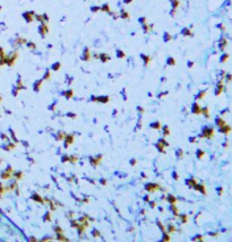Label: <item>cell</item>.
I'll use <instances>...</instances> for the list:
<instances>
[{
    "label": "cell",
    "instance_id": "cell-27",
    "mask_svg": "<svg viewBox=\"0 0 232 242\" xmlns=\"http://www.w3.org/2000/svg\"><path fill=\"white\" fill-rule=\"evenodd\" d=\"M228 59H229V54H228V53H224L223 56L221 57V60H220V61H221L222 64H223V62H225V61H227Z\"/></svg>",
    "mask_w": 232,
    "mask_h": 242
},
{
    "label": "cell",
    "instance_id": "cell-17",
    "mask_svg": "<svg viewBox=\"0 0 232 242\" xmlns=\"http://www.w3.org/2000/svg\"><path fill=\"white\" fill-rule=\"evenodd\" d=\"M101 10L104 11V13L111 14V11H110V7H109V5H108V3H104V5L102 6V7H101Z\"/></svg>",
    "mask_w": 232,
    "mask_h": 242
},
{
    "label": "cell",
    "instance_id": "cell-11",
    "mask_svg": "<svg viewBox=\"0 0 232 242\" xmlns=\"http://www.w3.org/2000/svg\"><path fill=\"white\" fill-rule=\"evenodd\" d=\"M42 82H43V79H41V80H37V82H35L34 84H33V89L34 90H39L40 89V87H41V84H42Z\"/></svg>",
    "mask_w": 232,
    "mask_h": 242
},
{
    "label": "cell",
    "instance_id": "cell-49",
    "mask_svg": "<svg viewBox=\"0 0 232 242\" xmlns=\"http://www.w3.org/2000/svg\"><path fill=\"white\" fill-rule=\"evenodd\" d=\"M192 65H194V62H191V61L188 62V67H192Z\"/></svg>",
    "mask_w": 232,
    "mask_h": 242
},
{
    "label": "cell",
    "instance_id": "cell-15",
    "mask_svg": "<svg viewBox=\"0 0 232 242\" xmlns=\"http://www.w3.org/2000/svg\"><path fill=\"white\" fill-rule=\"evenodd\" d=\"M60 67H61V64H60V62H54V64L51 66V69L53 70V71H57V70H59Z\"/></svg>",
    "mask_w": 232,
    "mask_h": 242
},
{
    "label": "cell",
    "instance_id": "cell-7",
    "mask_svg": "<svg viewBox=\"0 0 232 242\" xmlns=\"http://www.w3.org/2000/svg\"><path fill=\"white\" fill-rule=\"evenodd\" d=\"M200 112H202V109L199 108V105H198L197 103H195L194 105H192V113H195V114H199Z\"/></svg>",
    "mask_w": 232,
    "mask_h": 242
},
{
    "label": "cell",
    "instance_id": "cell-25",
    "mask_svg": "<svg viewBox=\"0 0 232 242\" xmlns=\"http://www.w3.org/2000/svg\"><path fill=\"white\" fill-rule=\"evenodd\" d=\"M163 40H164V42H169L171 40V35L168 32H165L164 33V36H163Z\"/></svg>",
    "mask_w": 232,
    "mask_h": 242
},
{
    "label": "cell",
    "instance_id": "cell-3",
    "mask_svg": "<svg viewBox=\"0 0 232 242\" xmlns=\"http://www.w3.org/2000/svg\"><path fill=\"white\" fill-rule=\"evenodd\" d=\"M34 16H35L34 11H26V13L23 14V17H24V19L27 22V23L33 22V17H34Z\"/></svg>",
    "mask_w": 232,
    "mask_h": 242
},
{
    "label": "cell",
    "instance_id": "cell-38",
    "mask_svg": "<svg viewBox=\"0 0 232 242\" xmlns=\"http://www.w3.org/2000/svg\"><path fill=\"white\" fill-rule=\"evenodd\" d=\"M32 198H33V199H35V200H37V201H43V200L41 199L40 197H39V195H34Z\"/></svg>",
    "mask_w": 232,
    "mask_h": 242
},
{
    "label": "cell",
    "instance_id": "cell-20",
    "mask_svg": "<svg viewBox=\"0 0 232 242\" xmlns=\"http://www.w3.org/2000/svg\"><path fill=\"white\" fill-rule=\"evenodd\" d=\"M116 54H117V57L119 59H122V58H125V57H126L125 52H122L121 50H117V51H116Z\"/></svg>",
    "mask_w": 232,
    "mask_h": 242
},
{
    "label": "cell",
    "instance_id": "cell-4",
    "mask_svg": "<svg viewBox=\"0 0 232 242\" xmlns=\"http://www.w3.org/2000/svg\"><path fill=\"white\" fill-rule=\"evenodd\" d=\"M91 59V53H90V50H88V48H85L83 51V54H82V60H84V61H88Z\"/></svg>",
    "mask_w": 232,
    "mask_h": 242
},
{
    "label": "cell",
    "instance_id": "cell-37",
    "mask_svg": "<svg viewBox=\"0 0 232 242\" xmlns=\"http://www.w3.org/2000/svg\"><path fill=\"white\" fill-rule=\"evenodd\" d=\"M168 200H169V201H171L172 204H174V202H176V198L172 197V196H169V197H168Z\"/></svg>",
    "mask_w": 232,
    "mask_h": 242
},
{
    "label": "cell",
    "instance_id": "cell-36",
    "mask_svg": "<svg viewBox=\"0 0 232 242\" xmlns=\"http://www.w3.org/2000/svg\"><path fill=\"white\" fill-rule=\"evenodd\" d=\"M5 58V51H3L2 48H0V59H3Z\"/></svg>",
    "mask_w": 232,
    "mask_h": 242
},
{
    "label": "cell",
    "instance_id": "cell-45",
    "mask_svg": "<svg viewBox=\"0 0 232 242\" xmlns=\"http://www.w3.org/2000/svg\"><path fill=\"white\" fill-rule=\"evenodd\" d=\"M94 233H93V235H94V237H96V235H97V237H99V235H100V233H99V231H96V230H94Z\"/></svg>",
    "mask_w": 232,
    "mask_h": 242
},
{
    "label": "cell",
    "instance_id": "cell-12",
    "mask_svg": "<svg viewBox=\"0 0 232 242\" xmlns=\"http://www.w3.org/2000/svg\"><path fill=\"white\" fill-rule=\"evenodd\" d=\"M140 58L144 60V64L146 65V66L148 65V62L152 60V58H151V57H148V56H146V54H140Z\"/></svg>",
    "mask_w": 232,
    "mask_h": 242
},
{
    "label": "cell",
    "instance_id": "cell-8",
    "mask_svg": "<svg viewBox=\"0 0 232 242\" xmlns=\"http://www.w3.org/2000/svg\"><path fill=\"white\" fill-rule=\"evenodd\" d=\"M99 59L101 60L102 62H107V61H109V60H110V57L108 56V54H105V53H101V54H99Z\"/></svg>",
    "mask_w": 232,
    "mask_h": 242
},
{
    "label": "cell",
    "instance_id": "cell-18",
    "mask_svg": "<svg viewBox=\"0 0 232 242\" xmlns=\"http://www.w3.org/2000/svg\"><path fill=\"white\" fill-rule=\"evenodd\" d=\"M181 34L184 35V36H190V35H191V32H190L189 28H182Z\"/></svg>",
    "mask_w": 232,
    "mask_h": 242
},
{
    "label": "cell",
    "instance_id": "cell-32",
    "mask_svg": "<svg viewBox=\"0 0 232 242\" xmlns=\"http://www.w3.org/2000/svg\"><path fill=\"white\" fill-rule=\"evenodd\" d=\"M99 10H101V7H97V6L91 7V11H93V13H96V11H99Z\"/></svg>",
    "mask_w": 232,
    "mask_h": 242
},
{
    "label": "cell",
    "instance_id": "cell-5",
    "mask_svg": "<svg viewBox=\"0 0 232 242\" xmlns=\"http://www.w3.org/2000/svg\"><path fill=\"white\" fill-rule=\"evenodd\" d=\"M232 130V128L230 127V126H228V125H224V126H222V127H220V132H222V133H229L230 131Z\"/></svg>",
    "mask_w": 232,
    "mask_h": 242
},
{
    "label": "cell",
    "instance_id": "cell-46",
    "mask_svg": "<svg viewBox=\"0 0 232 242\" xmlns=\"http://www.w3.org/2000/svg\"><path fill=\"white\" fill-rule=\"evenodd\" d=\"M173 178H174V180H178V176H177L176 172H173Z\"/></svg>",
    "mask_w": 232,
    "mask_h": 242
},
{
    "label": "cell",
    "instance_id": "cell-23",
    "mask_svg": "<svg viewBox=\"0 0 232 242\" xmlns=\"http://www.w3.org/2000/svg\"><path fill=\"white\" fill-rule=\"evenodd\" d=\"M65 96H66V99H70L72 96V90L71 89H68L67 92H65V93H62Z\"/></svg>",
    "mask_w": 232,
    "mask_h": 242
},
{
    "label": "cell",
    "instance_id": "cell-6",
    "mask_svg": "<svg viewBox=\"0 0 232 242\" xmlns=\"http://www.w3.org/2000/svg\"><path fill=\"white\" fill-rule=\"evenodd\" d=\"M222 90H223V84L222 82H219L217 83V85H216V89H215V95H220L222 93Z\"/></svg>",
    "mask_w": 232,
    "mask_h": 242
},
{
    "label": "cell",
    "instance_id": "cell-14",
    "mask_svg": "<svg viewBox=\"0 0 232 242\" xmlns=\"http://www.w3.org/2000/svg\"><path fill=\"white\" fill-rule=\"evenodd\" d=\"M219 46H220L221 50H224V48L227 46V40H225V39H221V41H220V43H219Z\"/></svg>",
    "mask_w": 232,
    "mask_h": 242
},
{
    "label": "cell",
    "instance_id": "cell-16",
    "mask_svg": "<svg viewBox=\"0 0 232 242\" xmlns=\"http://www.w3.org/2000/svg\"><path fill=\"white\" fill-rule=\"evenodd\" d=\"M215 122H216V125L219 126V128L222 127V126H224V125H227V123H225V121H224L223 119H221V118H217V119L215 120Z\"/></svg>",
    "mask_w": 232,
    "mask_h": 242
},
{
    "label": "cell",
    "instance_id": "cell-34",
    "mask_svg": "<svg viewBox=\"0 0 232 242\" xmlns=\"http://www.w3.org/2000/svg\"><path fill=\"white\" fill-rule=\"evenodd\" d=\"M26 44H27V46H28L29 49H35V48H36V45H35L33 42H26Z\"/></svg>",
    "mask_w": 232,
    "mask_h": 242
},
{
    "label": "cell",
    "instance_id": "cell-13",
    "mask_svg": "<svg viewBox=\"0 0 232 242\" xmlns=\"http://www.w3.org/2000/svg\"><path fill=\"white\" fill-rule=\"evenodd\" d=\"M170 2H171V6H172V9H177L179 7V5H180L179 0H170Z\"/></svg>",
    "mask_w": 232,
    "mask_h": 242
},
{
    "label": "cell",
    "instance_id": "cell-29",
    "mask_svg": "<svg viewBox=\"0 0 232 242\" xmlns=\"http://www.w3.org/2000/svg\"><path fill=\"white\" fill-rule=\"evenodd\" d=\"M151 127L154 128V129H159V128H161V123L160 122H154L151 125Z\"/></svg>",
    "mask_w": 232,
    "mask_h": 242
},
{
    "label": "cell",
    "instance_id": "cell-26",
    "mask_svg": "<svg viewBox=\"0 0 232 242\" xmlns=\"http://www.w3.org/2000/svg\"><path fill=\"white\" fill-rule=\"evenodd\" d=\"M72 136H67V138H66V147H68V145L69 144L72 143Z\"/></svg>",
    "mask_w": 232,
    "mask_h": 242
},
{
    "label": "cell",
    "instance_id": "cell-24",
    "mask_svg": "<svg viewBox=\"0 0 232 242\" xmlns=\"http://www.w3.org/2000/svg\"><path fill=\"white\" fill-rule=\"evenodd\" d=\"M120 17L121 18H129V14L125 10H121L120 11Z\"/></svg>",
    "mask_w": 232,
    "mask_h": 242
},
{
    "label": "cell",
    "instance_id": "cell-40",
    "mask_svg": "<svg viewBox=\"0 0 232 242\" xmlns=\"http://www.w3.org/2000/svg\"><path fill=\"white\" fill-rule=\"evenodd\" d=\"M232 80V75L231 74H228L227 75V82H231Z\"/></svg>",
    "mask_w": 232,
    "mask_h": 242
},
{
    "label": "cell",
    "instance_id": "cell-48",
    "mask_svg": "<svg viewBox=\"0 0 232 242\" xmlns=\"http://www.w3.org/2000/svg\"><path fill=\"white\" fill-rule=\"evenodd\" d=\"M163 240H164V241H166V240H169V237H168V235H164V237H163Z\"/></svg>",
    "mask_w": 232,
    "mask_h": 242
},
{
    "label": "cell",
    "instance_id": "cell-9",
    "mask_svg": "<svg viewBox=\"0 0 232 242\" xmlns=\"http://www.w3.org/2000/svg\"><path fill=\"white\" fill-rule=\"evenodd\" d=\"M194 188H195L196 190H199V191L202 192V194L206 195V190H205V187H204L203 184H197V183H196V184H195V187H194Z\"/></svg>",
    "mask_w": 232,
    "mask_h": 242
},
{
    "label": "cell",
    "instance_id": "cell-47",
    "mask_svg": "<svg viewBox=\"0 0 232 242\" xmlns=\"http://www.w3.org/2000/svg\"><path fill=\"white\" fill-rule=\"evenodd\" d=\"M131 1H133V0H123V2L125 3H130Z\"/></svg>",
    "mask_w": 232,
    "mask_h": 242
},
{
    "label": "cell",
    "instance_id": "cell-28",
    "mask_svg": "<svg viewBox=\"0 0 232 242\" xmlns=\"http://www.w3.org/2000/svg\"><path fill=\"white\" fill-rule=\"evenodd\" d=\"M16 41H17V43H18V44H25V43H26V40H25V39H23V37H18Z\"/></svg>",
    "mask_w": 232,
    "mask_h": 242
},
{
    "label": "cell",
    "instance_id": "cell-19",
    "mask_svg": "<svg viewBox=\"0 0 232 242\" xmlns=\"http://www.w3.org/2000/svg\"><path fill=\"white\" fill-rule=\"evenodd\" d=\"M93 100H95V101H100V102H103V103H105V102L109 101V97L108 96H102V97H97V99H95L94 97Z\"/></svg>",
    "mask_w": 232,
    "mask_h": 242
},
{
    "label": "cell",
    "instance_id": "cell-35",
    "mask_svg": "<svg viewBox=\"0 0 232 242\" xmlns=\"http://www.w3.org/2000/svg\"><path fill=\"white\" fill-rule=\"evenodd\" d=\"M169 133H170V131H169V129H168V127H163V135L164 136H168Z\"/></svg>",
    "mask_w": 232,
    "mask_h": 242
},
{
    "label": "cell",
    "instance_id": "cell-30",
    "mask_svg": "<svg viewBox=\"0 0 232 242\" xmlns=\"http://www.w3.org/2000/svg\"><path fill=\"white\" fill-rule=\"evenodd\" d=\"M205 94H206V90H202V92H200V93L198 94L197 96H196V99H203Z\"/></svg>",
    "mask_w": 232,
    "mask_h": 242
},
{
    "label": "cell",
    "instance_id": "cell-44",
    "mask_svg": "<svg viewBox=\"0 0 232 242\" xmlns=\"http://www.w3.org/2000/svg\"><path fill=\"white\" fill-rule=\"evenodd\" d=\"M145 21H146V19H145V17H140V18H139V22H140L141 24H144Z\"/></svg>",
    "mask_w": 232,
    "mask_h": 242
},
{
    "label": "cell",
    "instance_id": "cell-2",
    "mask_svg": "<svg viewBox=\"0 0 232 242\" xmlns=\"http://www.w3.org/2000/svg\"><path fill=\"white\" fill-rule=\"evenodd\" d=\"M203 137H206V138H211V137H213L214 135V129L213 128H204V130H203Z\"/></svg>",
    "mask_w": 232,
    "mask_h": 242
},
{
    "label": "cell",
    "instance_id": "cell-1",
    "mask_svg": "<svg viewBox=\"0 0 232 242\" xmlns=\"http://www.w3.org/2000/svg\"><path fill=\"white\" fill-rule=\"evenodd\" d=\"M49 32V28H48V25L46 23H41V25L39 26V33L42 37H44L46 35V33Z\"/></svg>",
    "mask_w": 232,
    "mask_h": 242
},
{
    "label": "cell",
    "instance_id": "cell-22",
    "mask_svg": "<svg viewBox=\"0 0 232 242\" xmlns=\"http://www.w3.org/2000/svg\"><path fill=\"white\" fill-rule=\"evenodd\" d=\"M187 184H188V186H190V188H192V187H195V184H196V180H195V179L187 180Z\"/></svg>",
    "mask_w": 232,
    "mask_h": 242
},
{
    "label": "cell",
    "instance_id": "cell-31",
    "mask_svg": "<svg viewBox=\"0 0 232 242\" xmlns=\"http://www.w3.org/2000/svg\"><path fill=\"white\" fill-rule=\"evenodd\" d=\"M196 154H197V157H198V158H202V157L204 156V154H205V153H204L203 151H200V149H198Z\"/></svg>",
    "mask_w": 232,
    "mask_h": 242
},
{
    "label": "cell",
    "instance_id": "cell-41",
    "mask_svg": "<svg viewBox=\"0 0 232 242\" xmlns=\"http://www.w3.org/2000/svg\"><path fill=\"white\" fill-rule=\"evenodd\" d=\"M177 156H178V157L182 156V151H181V149H178V152H177Z\"/></svg>",
    "mask_w": 232,
    "mask_h": 242
},
{
    "label": "cell",
    "instance_id": "cell-33",
    "mask_svg": "<svg viewBox=\"0 0 232 242\" xmlns=\"http://www.w3.org/2000/svg\"><path fill=\"white\" fill-rule=\"evenodd\" d=\"M202 112L204 113V115H205L206 118L209 117V114H208V109H207V108H204V109H202Z\"/></svg>",
    "mask_w": 232,
    "mask_h": 242
},
{
    "label": "cell",
    "instance_id": "cell-43",
    "mask_svg": "<svg viewBox=\"0 0 232 242\" xmlns=\"http://www.w3.org/2000/svg\"><path fill=\"white\" fill-rule=\"evenodd\" d=\"M194 240H200V241H203V237H200V235H197V237L194 238Z\"/></svg>",
    "mask_w": 232,
    "mask_h": 242
},
{
    "label": "cell",
    "instance_id": "cell-10",
    "mask_svg": "<svg viewBox=\"0 0 232 242\" xmlns=\"http://www.w3.org/2000/svg\"><path fill=\"white\" fill-rule=\"evenodd\" d=\"M145 188H146V190H148V191H151V190H152V191H154L155 189H160L158 184H152V183L146 184V187H145Z\"/></svg>",
    "mask_w": 232,
    "mask_h": 242
},
{
    "label": "cell",
    "instance_id": "cell-50",
    "mask_svg": "<svg viewBox=\"0 0 232 242\" xmlns=\"http://www.w3.org/2000/svg\"><path fill=\"white\" fill-rule=\"evenodd\" d=\"M0 10H1V7H0Z\"/></svg>",
    "mask_w": 232,
    "mask_h": 242
},
{
    "label": "cell",
    "instance_id": "cell-42",
    "mask_svg": "<svg viewBox=\"0 0 232 242\" xmlns=\"http://www.w3.org/2000/svg\"><path fill=\"white\" fill-rule=\"evenodd\" d=\"M54 230L57 231V233H58V234L62 233V230H61V229H59V227H54Z\"/></svg>",
    "mask_w": 232,
    "mask_h": 242
},
{
    "label": "cell",
    "instance_id": "cell-21",
    "mask_svg": "<svg viewBox=\"0 0 232 242\" xmlns=\"http://www.w3.org/2000/svg\"><path fill=\"white\" fill-rule=\"evenodd\" d=\"M166 64H168L169 66H174V65H176V60H174L172 57H169L168 60H166Z\"/></svg>",
    "mask_w": 232,
    "mask_h": 242
},
{
    "label": "cell",
    "instance_id": "cell-39",
    "mask_svg": "<svg viewBox=\"0 0 232 242\" xmlns=\"http://www.w3.org/2000/svg\"><path fill=\"white\" fill-rule=\"evenodd\" d=\"M49 77H50V72L46 71V75L43 76V79H49Z\"/></svg>",
    "mask_w": 232,
    "mask_h": 242
}]
</instances>
